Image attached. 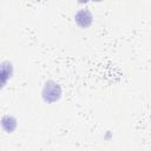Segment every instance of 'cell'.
Here are the masks:
<instances>
[{"label": "cell", "mask_w": 151, "mask_h": 151, "mask_svg": "<svg viewBox=\"0 0 151 151\" xmlns=\"http://www.w3.org/2000/svg\"><path fill=\"white\" fill-rule=\"evenodd\" d=\"M61 96V88L59 84H57L53 80H48L45 83L42 88V98L46 103H54L59 100Z\"/></svg>", "instance_id": "1"}, {"label": "cell", "mask_w": 151, "mask_h": 151, "mask_svg": "<svg viewBox=\"0 0 151 151\" xmlns=\"http://www.w3.org/2000/svg\"><path fill=\"white\" fill-rule=\"evenodd\" d=\"M74 19H76V22H77L80 27L86 28V27L91 26L93 17H92V14H91L90 11H87V9H80V11L76 14Z\"/></svg>", "instance_id": "2"}, {"label": "cell", "mask_w": 151, "mask_h": 151, "mask_svg": "<svg viewBox=\"0 0 151 151\" xmlns=\"http://www.w3.org/2000/svg\"><path fill=\"white\" fill-rule=\"evenodd\" d=\"M1 123H2V127H4L5 130L7 129V126H9L8 132H12V131L15 129V126H17L15 119H14L13 117H11V116H5V117L2 118V120H1Z\"/></svg>", "instance_id": "3"}, {"label": "cell", "mask_w": 151, "mask_h": 151, "mask_svg": "<svg viewBox=\"0 0 151 151\" xmlns=\"http://www.w3.org/2000/svg\"><path fill=\"white\" fill-rule=\"evenodd\" d=\"M78 1H79L80 4H85V2H87L88 0H78Z\"/></svg>", "instance_id": "4"}, {"label": "cell", "mask_w": 151, "mask_h": 151, "mask_svg": "<svg viewBox=\"0 0 151 151\" xmlns=\"http://www.w3.org/2000/svg\"><path fill=\"white\" fill-rule=\"evenodd\" d=\"M92 1H97V2H99V1H103V0H92Z\"/></svg>", "instance_id": "5"}]
</instances>
